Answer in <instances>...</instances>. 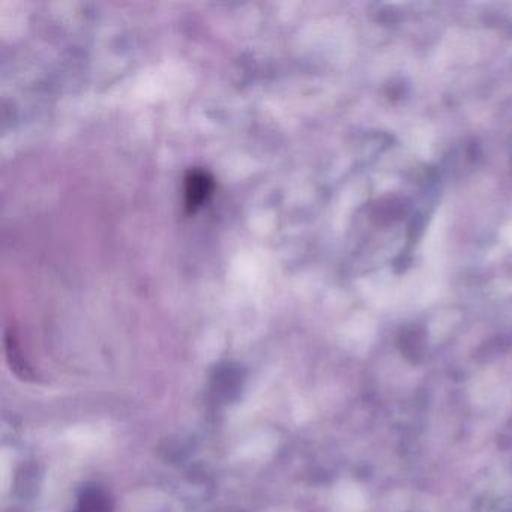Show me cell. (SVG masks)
<instances>
[{"mask_svg":"<svg viewBox=\"0 0 512 512\" xmlns=\"http://www.w3.org/2000/svg\"><path fill=\"white\" fill-rule=\"evenodd\" d=\"M73 512H113V503L103 488L86 487L77 500Z\"/></svg>","mask_w":512,"mask_h":512,"instance_id":"obj_2","label":"cell"},{"mask_svg":"<svg viewBox=\"0 0 512 512\" xmlns=\"http://www.w3.org/2000/svg\"><path fill=\"white\" fill-rule=\"evenodd\" d=\"M212 193V179L200 170L188 173L185 179V203L190 211H196Z\"/></svg>","mask_w":512,"mask_h":512,"instance_id":"obj_1","label":"cell"},{"mask_svg":"<svg viewBox=\"0 0 512 512\" xmlns=\"http://www.w3.org/2000/svg\"><path fill=\"white\" fill-rule=\"evenodd\" d=\"M424 334L418 329H409L403 332L400 337V349L406 358L412 359L413 362H418L424 353Z\"/></svg>","mask_w":512,"mask_h":512,"instance_id":"obj_3","label":"cell"}]
</instances>
